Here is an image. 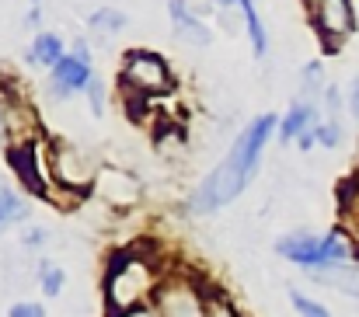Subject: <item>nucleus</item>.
Returning a JSON list of instances; mask_svg holds the SVG:
<instances>
[{
	"label": "nucleus",
	"mask_w": 359,
	"mask_h": 317,
	"mask_svg": "<svg viewBox=\"0 0 359 317\" xmlns=\"http://www.w3.org/2000/svg\"><path fill=\"white\" fill-rule=\"evenodd\" d=\"M241 4V14H244V25H248V35H251V49L255 56H265L269 53V39H265V25L255 11V0H238Z\"/></svg>",
	"instance_id": "obj_13"
},
{
	"label": "nucleus",
	"mask_w": 359,
	"mask_h": 317,
	"mask_svg": "<svg viewBox=\"0 0 359 317\" xmlns=\"http://www.w3.org/2000/svg\"><path fill=\"white\" fill-rule=\"evenodd\" d=\"M7 317H46V311L39 307V304H14Z\"/></svg>",
	"instance_id": "obj_19"
},
{
	"label": "nucleus",
	"mask_w": 359,
	"mask_h": 317,
	"mask_svg": "<svg viewBox=\"0 0 359 317\" xmlns=\"http://www.w3.org/2000/svg\"><path fill=\"white\" fill-rule=\"evenodd\" d=\"M88 98H91V108H95V115H102L105 102H102V84H98V81H91V84H88Z\"/></svg>",
	"instance_id": "obj_21"
},
{
	"label": "nucleus",
	"mask_w": 359,
	"mask_h": 317,
	"mask_svg": "<svg viewBox=\"0 0 359 317\" xmlns=\"http://www.w3.org/2000/svg\"><path fill=\"white\" fill-rule=\"evenodd\" d=\"M318 88L321 84V63H307V70H304V88Z\"/></svg>",
	"instance_id": "obj_22"
},
{
	"label": "nucleus",
	"mask_w": 359,
	"mask_h": 317,
	"mask_svg": "<svg viewBox=\"0 0 359 317\" xmlns=\"http://www.w3.org/2000/svg\"><path fill=\"white\" fill-rule=\"evenodd\" d=\"M217 4H234V0H217Z\"/></svg>",
	"instance_id": "obj_27"
},
{
	"label": "nucleus",
	"mask_w": 359,
	"mask_h": 317,
	"mask_svg": "<svg viewBox=\"0 0 359 317\" xmlns=\"http://www.w3.org/2000/svg\"><path fill=\"white\" fill-rule=\"evenodd\" d=\"M91 28H102V32H119V28H126V14H119V11H95L91 14Z\"/></svg>",
	"instance_id": "obj_16"
},
{
	"label": "nucleus",
	"mask_w": 359,
	"mask_h": 317,
	"mask_svg": "<svg viewBox=\"0 0 359 317\" xmlns=\"http://www.w3.org/2000/svg\"><path fill=\"white\" fill-rule=\"evenodd\" d=\"M119 317H157L154 311H147V307H136V311H129V314H119Z\"/></svg>",
	"instance_id": "obj_25"
},
{
	"label": "nucleus",
	"mask_w": 359,
	"mask_h": 317,
	"mask_svg": "<svg viewBox=\"0 0 359 317\" xmlns=\"http://www.w3.org/2000/svg\"><path fill=\"white\" fill-rule=\"evenodd\" d=\"M42 241H46V230H28V234H25V244H28V248H35V244H42Z\"/></svg>",
	"instance_id": "obj_24"
},
{
	"label": "nucleus",
	"mask_w": 359,
	"mask_h": 317,
	"mask_svg": "<svg viewBox=\"0 0 359 317\" xmlns=\"http://www.w3.org/2000/svg\"><path fill=\"white\" fill-rule=\"evenodd\" d=\"M342 140V129L339 122H325V126H314V143H325V147H339Z\"/></svg>",
	"instance_id": "obj_18"
},
{
	"label": "nucleus",
	"mask_w": 359,
	"mask_h": 317,
	"mask_svg": "<svg viewBox=\"0 0 359 317\" xmlns=\"http://www.w3.org/2000/svg\"><path fill=\"white\" fill-rule=\"evenodd\" d=\"M168 7H171L175 35H178L182 42H189V46H210V42H213V35H210V32H206V25L189 11V4H185V0H168Z\"/></svg>",
	"instance_id": "obj_8"
},
{
	"label": "nucleus",
	"mask_w": 359,
	"mask_h": 317,
	"mask_svg": "<svg viewBox=\"0 0 359 317\" xmlns=\"http://www.w3.org/2000/svg\"><path fill=\"white\" fill-rule=\"evenodd\" d=\"M28 216V206H25V199L21 196H14L4 182H0V230L7 227V223H18V220H25Z\"/></svg>",
	"instance_id": "obj_14"
},
{
	"label": "nucleus",
	"mask_w": 359,
	"mask_h": 317,
	"mask_svg": "<svg viewBox=\"0 0 359 317\" xmlns=\"http://www.w3.org/2000/svg\"><path fill=\"white\" fill-rule=\"evenodd\" d=\"M157 317H206V300L189 283H164L157 290Z\"/></svg>",
	"instance_id": "obj_5"
},
{
	"label": "nucleus",
	"mask_w": 359,
	"mask_h": 317,
	"mask_svg": "<svg viewBox=\"0 0 359 317\" xmlns=\"http://www.w3.org/2000/svg\"><path fill=\"white\" fill-rule=\"evenodd\" d=\"M276 129V115H258L231 147V154L213 168V175L192 192V213H217L220 206H227L231 199H238L244 192V185L251 182L255 168H258V157H262V147L265 140L272 136Z\"/></svg>",
	"instance_id": "obj_1"
},
{
	"label": "nucleus",
	"mask_w": 359,
	"mask_h": 317,
	"mask_svg": "<svg viewBox=\"0 0 359 317\" xmlns=\"http://www.w3.org/2000/svg\"><path fill=\"white\" fill-rule=\"evenodd\" d=\"M122 81H126L133 91H140V95H161V91L171 88V77H168L164 60L154 56V53H143V49L126 56V63H122Z\"/></svg>",
	"instance_id": "obj_4"
},
{
	"label": "nucleus",
	"mask_w": 359,
	"mask_h": 317,
	"mask_svg": "<svg viewBox=\"0 0 359 317\" xmlns=\"http://www.w3.org/2000/svg\"><path fill=\"white\" fill-rule=\"evenodd\" d=\"M11 164H14V171H18V178H25V185L28 189H35V192H42V178H39V171H35V150L32 147H14L11 154Z\"/></svg>",
	"instance_id": "obj_12"
},
{
	"label": "nucleus",
	"mask_w": 359,
	"mask_h": 317,
	"mask_svg": "<svg viewBox=\"0 0 359 317\" xmlns=\"http://www.w3.org/2000/svg\"><path fill=\"white\" fill-rule=\"evenodd\" d=\"M314 4H318V0H314Z\"/></svg>",
	"instance_id": "obj_28"
},
{
	"label": "nucleus",
	"mask_w": 359,
	"mask_h": 317,
	"mask_svg": "<svg viewBox=\"0 0 359 317\" xmlns=\"http://www.w3.org/2000/svg\"><path fill=\"white\" fill-rule=\"evenodd\" d=\"M63 60V42L56 35H35L32 49H28V63H39V67H56Z\"/></svg>",
	"instance_id": "obj_11"
},
{
	"label": "nucleus",
	"mask_w": 359,
	"mask_h": 317,
	"mask_svg": "<svg viewBox=\"0 0 359 317\" xmlns=\"http://www.w3.org/2000/svg\"><path fill=\"white\" fill-rule=\"evenodd\" d=\"M63 269L60 265H53V262H42L39 265V283H42V293L46 297H60L63 293Z\"/></svg>",
	"instance_id": "obj_15"
},
{
	"label": "nucleus",
	"mask_w": 359,
	"mask_h": 317,
	"mask_svg": "<svg viewBox=\"0 0 359 317\" xmlns=\"http://www.w3.org/2000/svg\"><path fill=\"white\" fill-rule=\"evenodd\" d=\"M154 290V272L143 258L136 255H119L109 269V279H105V297H109V307L116 314H129L136 311Z\"/></svg>",
	"instance_id": "obj_3"
},
{
	"label": "nucleus",
	"mask_w": 359,
	"mask_h": 317,
	"mask_svg": "<svg viewBox=\"0 0 359 317\" xmlns=\"http://www.w3.org/2000/svg\"><path fill=\"white\" fill-rule=\"evenodd\" d=\"M95 77H91V63L84 60V56H63L56 67H53V91H56V98H67V95H74V91H81V88H88Z\"/></svg>",
	"instance_id": "obj_7"
},
{
	"label": "nucleus",
	"mask_w": 359,
	"mask_h": 317,
	"mask_svg": "<svg viewBox=\"0 0 359 317\" xmlns=\"http://www.w3.org/2000/svg\"><path fill=\"white\" fill-rule=\"evenodd\" d=\"M314 25L325 35V42L339 46L353 32V4L349 0H318L314 4Z\"/></svg>",
	"instance_id": "obj_6"
},
{
	"label": "nucleus",
	"mask_w": 359,
	"mask_h": 317,
	"mask_svg": "<svg viewBox=\"0 0 359 317\" xmlns=\"http://www.w3.org/2000/svg\"><path fill=\"white\" fill-rule=\"evenodd\" d=\"M349 108H353V115L359 119V77L353 81V91H349Z\"/></svg>",
	"instance_id": "obj_23"
},
{
	"label": "nucleus",
	"mask_w": 359,
	"mask_h": 317,
	"mask_svg": "<svg viewBox=\"0 0 359 317\" xmlns=\"http://www.w3.org/2000/svg\"><path fill=\"white\" fill-rule=\"evenodd\" d=\"M56 164H60V182H63V185H70V189H77V185H84V182H91V171L84 168V161L77 157V150H70V147H63V154L56 157Z\"/></svg>",
	"instance_id": "obj_9"
},
{
	"label": "nucleus",
	"mask_w": 359,
	"mask_h": 317,
	"mask_svg": "<svg viewBox=\"0 0 359 317\" xmlns=\"http://www.w3.org/2000/svg\"><path fill=\"white\" fill-rule=\"evenodd\" d=\"M206 317H238V314H234V307L227 300H210L206 304Z\"/></svg>",
	"instance_id": "obj_20"
},
{
	"label": "nucleus",
	"mask_w": 359,
	"mask_h": 317,
	"mask_svg": "<svg viewBox=\"0 0 359 317\" xmlns=\"http://www.w3.org/2000/svg\"><path fill=\"white\" fill-rule=\"evenodd\" d=\"M290 300H293V307H297L300 317H332L328 307H321L318 300H311V297H304V293H297V290H290Z\"/></svg>",
	"instance_id": "obj_17"
},
{
	"label": "nucleus",
	"mask_w": 359,
	"mask_h": 317,
	"mask_svg": "<svg viewBox=\"0 0 359 317\" xmlns=\"http://www.w3.org/2000/svg\"><path fill=\"white\" fill-rule=\"evenodd\" d=\"M307 129H314V108L307 105V102H297V105L290 108L286 122L279 126V136H283V143H286V140H297V136H304Z\"/></svg>",
	"instance_id": "obj_10"
},
{
	"label": "nucleus",
	"mask_w": 359,
	"mask_h": 317,
	"mask_svg": "<svg viewBox=\"0 0 359 317\" xmlns=\"http://www.w3.org/2000/svg\"><path fill=\"white\" fill-rule=\"evenodd\" d=\"M276 251L300 265V269H314V272H328V269H342L353 262V241L335 230V234H325V237H314V234H290V237H279L276 241Z\"/></svg>",
	"instance_id": "obj_2"
},
{
	"label": "nucleus",
	"mask_w": 359,
	"mask_h": 317,
	"mask_svg": "<svg viewBox=\"0 0 359 317\" xmlns=\"http://www.w3.org/2000/svg\"><path fill=\"white\" fill-rule=\"evenodd\" d=\"M328 108H332V112L339 108V91H335V88H328Z\"/></svg>",
	"instance_id": "obj_26"
}]
</instances>
